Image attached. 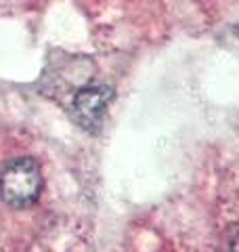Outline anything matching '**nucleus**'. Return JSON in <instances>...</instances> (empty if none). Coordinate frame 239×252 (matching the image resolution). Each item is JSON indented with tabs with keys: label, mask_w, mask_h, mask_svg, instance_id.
Masks as SVG:
<instances>
[{
	"label": "nucleus",
	"mask_w": 239,
	"mask_h": 252,
	"mask_svg": "<svg viewBox=\"0 0 239 252\" xmlns=\"http://www.w3.org/2000/svg\"><path fill=\"white\" fill-rule=\"evenodd\" d=\"M42 168L31 158H17L0 172V195L11 208H30L42 193Z\"/></svg>",
	"instance_id": "nucleus-1"
},
{
	"label": "nucleus",
	"mask_w": 239,
	"mask_h": 252,
	"mask_svg": "<svg viewBox=\"0 0 239 252\" xmlns=\"http://www.w3.org/2000/svg\"><path fill=\"white\" fill-rule=\"evenodd\" d=\"M111 89L103 84L84 86L74 97V118L86 132H94L103 124V118L107 114L109 101H111Z\"/></svg>",
	"instance_id": "nucleus-2"
},
{
	"label": "nucleus",
	"mask_w": 239,
	"mask_h": 252,
	"mask_svg": "<svg viewBox=\"0 0 239 252\" xmlns=\"http://www.w3.org/2000/svg\"><path fill=\"white\" fill-rule=\"evenodd\" d=\"M229 252H239V231L233 240H231V246H229Z\"/></svg>",
	"instance_id": "nucleus-3"
}]
</instances>
